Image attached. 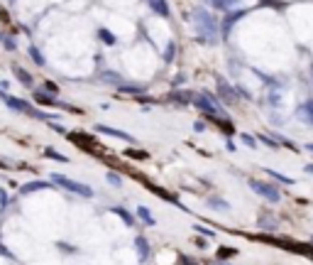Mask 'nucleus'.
Listing matches in <instances>:
<instances>
[{
    "label": "nucleus",
    "mask_w": 313,
    "mask_h": 265,
    "mask_svg": "<svg viewBox=\"0 0 313 265\" xmlns=\"http://www.w3.org/2000/svg\"><path fill=\"white\" fill-rule=\"evenodd\" d=\"M149 5H152V10H154L157 15H162V18H166V15H169L166 0H149Z\"/></svg>",
    "instance_id": "obj_13"
},
{
    "label": "nucleus",
    "mask_w": 313,
    "mask_h": 265,
    "mask_svg": "<svg viewBox=\"0 0 313 265\" xmlns=\"http://www.w3.org/2000/svg\"><path fill=\"white\" fill-rule=\"evenodd\" d=\"M211 5H216L218 10H235L240 0H211Z\"/></svg>",
    "instance_id": "obj_11"
},
{
    "label": "nucleus",
    "mask_w": 313,
    "mask_h": 265,
    "mask_svg": "<svg viewBox=\"0 0 313 265\" xmlns=\"http://www.w3.org/2000/svg\"><path fill=\"white\" fill-rule=\"evenodd\" d=\"M242 143H245L247 148H257V143H255V138H252V135H242Z\"/></svg>",
    "instance_id": "obj_24"
},
{
    "label": "nucleus",
    "mask_w": 313,
    "mask_h": 265,
    "mask_svg": "<svg viewBox=\"0 0 313 265\" xmlns=\"http://www.w3.org/2000/svg\"><path fill=\"white\" fill-rule=\"evenodd\" d=\"M113 211H115V214H118V216H120V219H123V221H125L128 226H132V216H130L125 209H113Z\"/></svg>",
    "instance_id": "obj_22"
},
{
    "label": "nucleus",
    "mask_w": 313,
    "mask_h": 265,
    "mask_svg": "<svg viewBox=\"0 0 313 265\" xmlns=\"http://www.w3.org/2000/svg\"><path fill=\"white\" fill-rule=\"evenodd\" d=\"M13 74L18 76V79L22 81V84H25V86H32V76L27 74V72H25V69H22L20 64H15V67H13Z\"/></svg>",
    "instance_id": "obj_12"
},
{
    "label": "nucleus",
    "mask_w": 313,
    "mask_h": 265,
    "mask_svg": "<svg viewBox=\"0 0 313 265\" xmlns=\"http://www.w3.org/2000/svg\"><path fill=\"white\" fill-rule=\"evenodd\" d=\"M137 214H140V216L145 219V224H147V226H154V224H157V221L152 219V214H149V211H147L145 207H140V209H137Z\"/></svg>",
    "instance_id": "obj_18"
},
{
    "label": "nucleus",
    "mask_w": 313,
    "mask_h": 265,
    "mask_svg": "<svg viewBox=\"0 0 313 265\" xmlns=\"http://www.w3.org/2000/svg\"><path fill=\"white\" fill-rule=\"evenodd\" d=\"M35 101H39L42 106H56L54 98H52V96H47L44 91H35Z\"/></svg>",
    "instance_id": "obj_14"
},
{
    "label": "nucleus",
    "mask_w": 313,
    "mask_h": 265,
    "mask_svg": "<svg viewBox=\"0 0 313 265\" xmlns=\"http://www.w3.org/2000/svg\"><path fill=\"white\" fill-rule=\"evenodd\" d=\"M108 182H111L113 187H120V177L115 172H108Z\"/></svg>",
    "instance_id": "obj_25"
},
{
    "label": "nucleus",
    "mask_w": 313,
    "mask_h": 265,
    "mask_svg": "<svg viewBox=\"0 0 313 265\" xmlns=\"http://www.w3.org/2000/svg\"><path fill=\"white\" fill-rule=\"evenodd\" d=\"M135 246H137V253H140V260L145 263V260L149 258V246H147V241H145V238L140 236V238L135 241Z\"/></svg>",
    "instance_id": "obj_10"
},
{
    "label": "nucleus",
    "mask_w": 313,
    "mask_h": 265,
    "mask_svg": "<svg viewBox=\"0 0 313 265\" xmlns=\"http://www.w3.org/2000/svg\"><path fill=\"white\" fill-rule=\"evenodd\" d=\"M30 57L35 59V61H37L39 67H44V54H42V52H39L37 47H30Z\"/></svg>",
    "instance_id": "obj_19"
},
{
    "label": "nucleus",
    "mask_w": 313,
    "mask_h": 265,
    "mask_svg": "<svg viewBox=\"0 0 313 265\" xmlns=\"http://www.w3.org/2000/svg\"><path fill=\"white\" fill-rule=\"evenodd\" d=\"M95 130L106 132V135H113V138H120V140H128V143H135L132 135H128V132H123V130H115V128H108V125H98Z\"/></svg>",
    "instance_id": "obj_8"
},
{
    "label": "nucleus",
    "mask_w": 313,
    "mask_h": 265,
    "mask_svg": "<svg viewBox=\"0 0 313 265\" xmlns=\"http://www.w3.org/2000/svg\"><path fill=\"white\" fill-rule=\"evenodd\" d=\"M208 207L211 209H218V211H228V204H225V202H223V199H211V202H208Z\"/></svg>",
    "instance_id": "obj_20"
},
{
    "label": "nucleus",
    "mask_w": 313,
    "mask_h": 265,
    "mask_svg": "<svg viewBox=\"0 0 313 265\" xmlns=\"http://www.w3.org/2000/svg\"><path fill=\"white\" fill-rule=\"evenodd\" d=\"M52 182H56L59 187H66L69 191H76V194H81V196H93L91 187H86V184H78L74 179H69V177H61V174H52Z\"/></svg>",
    "instance_id": "obj_3"
},
{
    "label": "nucleus",
    "mask_w": 313,
    "mask_h": 265,
    "mask_svg": "<svg viewBox=\"0 0 313 265\" xmlns=\"http://www.w3.org/2000/svg\"><path fill=\"white\" fill-rule=\"evenodd\" d=\"M193 106L196 108H201L203 113H208V115H221V106H218V101L213 98L211 94H196L193 96Z\"/></svg>",
    "instance_id": "obj_2"
},
{
    "label": "nucleus",
    "mask_w": 313,
    "mask_h": 265,
    "mask_svg": "<svg viewBox=\"0 0 313 265\" xmlns=\"http://www.w3.org/2000/svg\"><path fill=\"white\" fill-rule=\"evenodd\" d=\"M47 155H49L52 160H59V162H66V157H64V155H59L56 150H47Z\"/></svg>",
    "instance_id": "obj_26"
},
{
    "label": "nucleus",
    "mask_w": 313,
    "mask_h": 265,
    "mask_svg": "<svg viewBox=\"0 0 313 265\" xmlns=\"http://www.w3.org/2000/svg\"><path fill=\"white\" fill-rule=\"evenodd\" d=\"M306 150H308V152H313V145H306Z\"/></svg>",
    "instance_id": "obj_29"
},
{
    "label": "nucleus",
    "mask_w": 313,
    "mask_h": 265,
    "mask_svg": "<svg viewBox=\"0 0 313 265\" xmlns=\"http://www.w3.org/2000/svg\"><path fill=\"white\" fill-rule=\"evenodd\" d=\"M196 231H198V233H205V236H216L211 228H203V226H196Z\"/></svg>",
    "instance_id": "obj_28"
},
{
    "label": "nucleus",
    "mask_w": 313,
    "mask_h": 265,
    "mask_svg": "<svg viewBox=\"0 0 313 265\" xmlns=\"http://www.w3.org/2000/svg\"><path fill=\"white\" fill-rule=\"evenodd\" d=\"M5 103L13 108V111H22V113H27V115H39V113H35L22 98H13V96H5Z\"/></svg>",
    "instance_id": "obj_5"
},
{
    "label": "nucleus",
    "mask_w": 313,
    "mask_h": 265,
    "mask_svg": "<svg viewBox=\"0 0 313 265\" xmlns=\"http://www.w3.org/2000/svg\"><path fill=\"white\" fill-rule=\"evenodd\" d=\"M193 22H196V35L203 42H216L218 39V25L213 15L205 10V8H196L193 10Z\"/></svg>",
    "instance_id": "obj_1"
},
{
    "label": "nucleus",
    "mask_w": 313,
    "mask_h": 265,
    "mask_svg": "<svg viewBox=\"0 0 313 265\" xmlns=\"http://www.w3.org/2000/svg\"><path fill=\"white\" fill-rule=\"evenodd\" d=\"M296 118H301L303 123L313 125V98H311V101H306L303 106H298V111H296Z\"/></svg>",
    "instance_id": "obj_7"
},
{
    "label": "nucleus",
    "mask_w": 313,
    "mask_h": 265,
    "mask_svg": "<svg viewBox=\"0 0 313 265\" xmlns=\"http://www.w3.org/2000/svg\"><path fill=\"white\" fill-rule=\"evenodd\" d=\"M193 96L196 94H191V91H171V101H176V103H193Z\"/></svg>",
    "instance_id": "obj_9"
},
{
    "label": "nucleus",
    "mask_w": 313,
    "mask_h": 265,
    "mask_svg": "<svg viewBox=\"0 0 313 265\" xmlns=\"http://www.w3.org/2000/svg\"><path fill=\"white\" fill-rule=\"evenodd\" d=\"M259 140H262V143H267L269 148H276V143H274V140H272V138H269V135H264V132L259 135Z\"/></svg>",
    "instance_id": "obj_27"
},
{
    "label": "nucleus",
    "mask_w": 313,
    "mask_h": 265,
    "mask_svg": "<svg viewBox=\"0 0 313 265\" xmlns=\"http://www.w3.org/2000/svg\"><path fill=\"white\" fill-rule=\"evenodd\" d=\"M98 37L103 39V42H106L108 47H111V44H115V37H113V35L108 32V30H98Z\"/></svg>",
    "instance_id": "obj_21"
},
{
    "label": "nucleus",
    "mask_w": 313,
    "mask_h": 265,
    "mask_svg": "<svg viewBox=\"0 0 313 265\" xmlns=\"http://www.w3.org/2000/svg\"><path fill=\"white\" fill-rule=\"evenodd\" d=\"M218 91H221L223 101H225V103H230V106L238 101V96H235V91H233V86H230L228 81H223V79H218Z\"/></svg>",
    "instance_id": "obj_6"
},
{
    "label": "nucleus",
    "mask_w": 313,
    "mask_h": 265,
    "mask_svg": "<svg viewBox=\"0 0 313 265\" xmlns=\"http://www.w3.org/2000/svg\"><path fill=\"white\" fill-rule=\"evenodd\" d=\"M250 187H252V191H257L259 196H264V199H267V202H272V204H276V202L281 199L279 189L272 187V184H267V182H257V179H252V182H250Z\"/></svg>",
    "instance_id": "obj_4"
},
{
    "label": "nucleus",
    "mask_w": 313,
    "mask_h": 265,
    "mask_svg": "<svg viewBox=\"0 0 313 265\" xmlns=\"http://www.w3.org/2000/svg\"><path fill=\"white\" fill-rule=\"evenodd\" d=\"M47 187H49V182H32V184L22 187V194H30V191H37V189H47Z\"/></svg>",
    "instance_id": "obj_16"
},
{
    "label": "nucleus",
    "mask_w": 313,
    "mask_h": 265,
    "mask_svg": "<svg viewBox=\"0 0 313 265\" xmlns=\"http://www.w3.org/2000/svg\"><path fill=\"white\" fill-rule=\"evenodd\" d=\"M100 79H103V81H113L115 86H123V76H120V74H113V72H103V74H100Z\"/></svg>",
    "instance_id": "obj_15"
},
{
    "label": "nucleus",
    "mask_w": 313,
    "mask_h": 265,
    "mask_svg": "<svg viewBox=\"0 0 313 265\" xmlns=\"http://www.w3.org/2000/svg\"><path fill=\"white\" fill-rule=\"evenodd\" d=\"M267 174H269V177H274V179H279V182H284V184H296L291 177H286V174H279V172H274V170H267Z\"/></svg>",
    "instance_id": "obj_17"
},
{
    "label": "nucleus",
    "mask_w": 313,
    "mask_h": 265,
    "mask_svg": "<svg viewBox=\"0 0 313 265\" xmlns=\"http://www.w3.org/2000/svg\"><path fill=\"white\" fill-rule=\"evenodd\" d=\"M118 89H120V91H128V94H142V91H145L142 86H125V84L118 86Z\"/></svg>",
    "instance_id": "obj_23"
}]
</instances>
